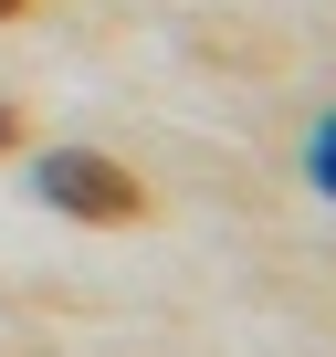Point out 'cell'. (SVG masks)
I'll list each match as a JSON object with an SVG mask.
<instances>
[{"label": "cell", "mask_w": 336, "mask_h": 357, "mask_svg": "<svg viewBox=\"0 0 336 357\" xmlns=\"http://www.w3.org/2000/svg\"><path fill=\"white\" fill-rule=\"evenodd\" d=\"M32 190H43L53 211H74V221H105V231L147 211V200H137V178H126L116 158H84V147H53V158H43V178H32Z\"/></svg>", "instance_id": "6da1fadb"}, {"label": "cell", "mask_w": 336, "mask_h": 357, "mask_svg": "<svg viewBox=\"0 0 336 357\" xmlns=\"http://www.w3.org/2000/svg\"><path fill=\"white\" fill-rule=\"evenodd\" d=\"M315 190H336V116L315 126Z\"/></svg>", "instance_id": "7a4b0ae2"}, {"label": "cell", "mask_w": 336, "mask_h": 357, "mask_svg": "<svg viewBox=\"0 0 336 357\" xmlns=\"http://www.w3.org/2000/svg\"><path fill=\"white\" fill-rule=\"evenodd\" d=\"M0 147H11V105H0Z\"/></svg>", "instance_id": "3957f363"}, {"label": "cell", "mask_w": 336, "mask_h": 357, "mask_svg": "<svg viewBox=\"0 0 336 357\" xmlns=\"http://www.w3.org/2000/svg\"><path fill=\"white\" fill-rule=\"evenodd\" d=\"M11 11H22V0H0V22H11Z\"/></svg>", "instance_id": "277c9868"}]
</instances>
